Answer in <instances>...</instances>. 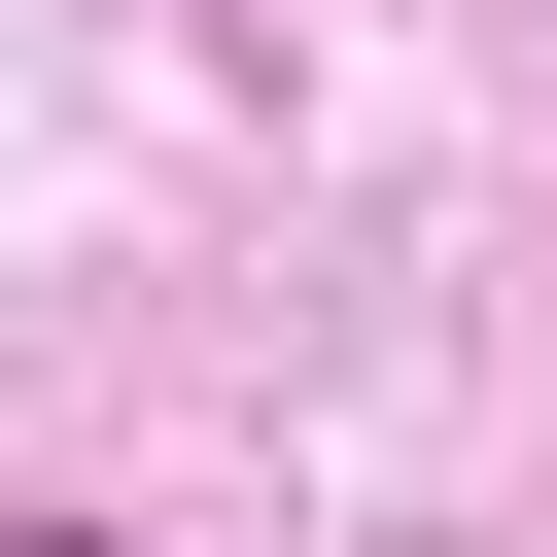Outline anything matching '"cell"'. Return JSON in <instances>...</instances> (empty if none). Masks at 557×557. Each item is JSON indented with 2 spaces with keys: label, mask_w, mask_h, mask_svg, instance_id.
<instances>
[{
  "label": "cell",
  "mask_w": 557,
  "mask_h": 557,
  "mask_svg": "<svg viewBox=\"0 0 557 557\" xmlns=\"http://www.w3.org/2000/svg\"><path fill=\"white\" fill-rule=\"evenodd\" d=\"M0 557H139V522H0Z\"/></svg>",
  "instance_id": "obj_1"
}]
</instances>
